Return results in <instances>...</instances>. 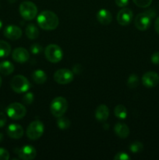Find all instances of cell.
<instances>
[{"label":"cell","instance_id":"cell-1","mask_svg":"<svg viewBox=\"0 0 159 160\" xmlns=\"http://www.w3.org/2000/svg\"><path fill=\"white\" fill-rule=\"evenodd\" d=\"M37 23L38 26L45 31H53L59 26V20L54 12L45 10L37 16Z\"/></svg>","mask_w":159,"mask_h":160},{"label":"cell","instance_id":"cell-2","mask_svg":"<svg viewBox=\"0 0 159 160\" xmlns=\"http://www.w3.org/2000/svg\"><path fill=\"white\" fill-rule=\"evenodd\" d=\"M68 109V102L64 97L59 96L55 98L50 104V111L53 117H62Z\"/></svg>","mask_w":159,"mask_h":160},{"label":"cell","instance_id":"cell-3","mask_svg":"<svg viewBox=\"0 0 159 160\" xmlns=\"http://www.w3.org/2000/svg\"><path fill=\"white\" fill-rule=\"evenodd\" d=\"M11 88L16 93H24L31 88V83L23 75H16L10 81Z\"/></svg>","mask_w":159,"mask_h":160},{"label":"cell","instance_id":"cell-4","mask_svg":"<svg viewBox=\"0 0 159 160\" xmlns=\"http://www.w3.org/2000/svg\"><path fill=\"white\" fill-rule=\"evenodd\" d=\"M19 11L24 20H32L37 17V8L36 5L32 2L26 1L23 2L20 5Z\"/></svg>","mask_w":159,"mask_h":160},{"label":"cell","instance_id":"cell-5","mask_svg":"<svg viewBox=\"0 0 159 160\" xmlns=\"http://www.w3.org/2000/svg\"><path fill=\"white\" fill-rule=\"evenodd\" d=\"M26 113V109L23 105L19 102L11 103L6 108V114L9 118L18 120L23 118Z\"/></svg>","mask_w":159,"mask_h":160},{"label":"cell","instance_id":"cell-6","mask_svg":"<svg viewBox=\"0 0 159 160\" xmlns=\"http://www.w3.org/2000/svg\"><path fill=\"white\" fill-rule=\"evenodd\" d=\"M45 126L40 120H34L31 122L26 129V136L31 140H37L40 138L44 134Z\"/></svg>","mask_w":159,"mask_h":160},{"label":"cell","instance_id":"cell-7","mask_svg":"<svg viewBox=\"0 0 159 160\" xmlns=\"http://www.w3.org/2000/svg\"><path fill=\"white\" fill-rule=\"evenodd\" d=\"M45 55L46 59L49 62L56 63V62H59L62 60L63 52H62V48L59 45L51 44L45 48Z\"/></svg>","mask_w":159,"mask_h":160},{"label":"cell","instance_id":"cell-8","mask_svg":"<svg viewBox=\"0 0 159 160\" xmlns=\"http://www.w3.org/2000/svg\"><path fill=\"white\" fill-rule=\"evenodd\" d=\"M74 78L73 72L68 69H60L54 73V80L59 84H67L71 83Z\"/></svg>","mask_w":159,"mask_h":160},{"label":"cell","instance_id":"cell-9","mask_svg":"<svg viewBox=\"0 0 159 160\" xmlns=\"http://www.w3.org/2000/svg\"><path fill=\"white\" fill-rule=\"evenodd\" d=\"M152 19L150 17V16L146 12H141L136 16L134 23L135 27L139 31H144L150 28Z\"/></svg>","mask_w":159,"mask_h":160},{"label":"cell","instance_id":"cell-10","mask_svg":"<svg viewBox=\"0 0 159 160\" xmlns=\"http://www.w3.org/2000/svg\"><path fill=\"white\" fill-rule=\"evenodd\" d=\"M15 152L19 158L23 160H32L37 156V151L32 145H24L20 148H16Z\"/></svg>","mask_w":159,"mask_h":160},{"label":"cell","instance_id":"cell-11","mask_svg":"<svg viewBox=\"0 0 159 160\" xmlns=\"http://www.w3.org/2000/svg\"><path fill=\"white\" fill-rule=\"evenodd\" d=\"M132 17H133V13L130 9L123 8L118 11L116 20L118 23L122 26H127L132 21Z\"/></svg>","mask_w":159,"mask_h":160},{"label":"cell","instance_id":"cell-12","mask_svg":"<svg viewBox=\"0 0 159 160\" xmlns=\"http://www.w3.org/2000/svg\"><path fill=\"white\" fill-rule=\"evenodd\" d=\"M142 83L146 88L156 87L159 83V75L154 71L147 72L142 77Z\"/></svg>","mask_w":159,"mask_h":160},{"label":"cell","instance_id":"cell-13","mask_svg":"<svg viewBox=\"0 0 159 160\" xmlns=\"http://www.w3.org/2000/svg\"><path fill=\"white\" fill-rule=\"evenodd\" d=\"M12 57L14 61L19 63H23L29 60L30 53L26 48H23L22 47L15 48L12 53Z\"/></svg>","mask_w":159,"mask_h":160},{"label":"cell","instance_id":"cell-14","mask_svg":"<svg viewBox=\"0 0 159 160\" xmlns=\"http://www.w3.org/2000/svg\"><path fill=\"white\" fill-rule=\"evenodd\" d=\"M4 36L9 40L15 41L20 38L22 36V30L15 25H9L3 31Z\"/></svg>","mask_w":159,"mask_h":160},{"label":"cell","instance_id":"cell-15","mask_svg":"<svg viewBox=\"0 0 159 160\" xmlns=\"http://www.w3.org/2000/svg\"><path fill=\"white\" fill-rule=\"evenodd\" d=\"M8 136L11 138L13 139H20L23 135V129L20 124L17 123H11L8 126L6 130Z\"/></svg>","mask_w":159,"mask_h":160},{"label":"cell","instance_id":"cell-16","mask_svg":"<svg viewBox=\"0 0 159 160\" xmlns=\"http://www.w3.org/2000/svg\"><path fill=\"white\" fill-rule=\"evenodd\" d=\"M109 117V109L107 106L101 104L95 110V118L98 121L104 123Z\"/></svg>","mask_w":159,"mask_h":160},{"label":"cell","instance_id":"cell-17","mask_svg":"<svg viewBox=\"0 0 159 160\" xmlns=\"http://www.w3.org/2000/svg\"><path fill=\"white\" fill-rule=\"evenodd\" d=\"M97 20L101 24L108 25L112 20V15L108 9H101L97 12Z\"/></svg>","mask_w":159,"mask_h":160},{"label":"cell","instance_id":"cell-18","mask_svg":"<svg viewBox=\"0 0 159 160\" xmlns=\"http://www.w3.org/2000/svg\"><path fill=\"white\" fill-rule=\"evenodd\" d=\"M114 131L120 138H126L129 134V127L123 123H117L114 127Z\"/></svg>","mask_w":159,"mask_h":160},{"label":"cell","instance_id":"cell-19","mask_svg":"<svg viewBox=\"0 0 159 160\" xmlns=\"http://www.w3.org/2000/svg\"><path fill=\"white\" fill-rule=\"evenodd\" d=\"M32 79L36 84H42L45 83L47 81V75L45 72L42 70H34L32 73Z\"/></svg>","mask_w":159,"mask_h":160},{"label":"cell","instance_id":"cell-20","mask_svg":"<svg viewBox=\"0 0 159 160\" xmlns=\"http://www.w3.org/2000/svg\"><path fill=\"white\" fill-rule=\"evenodd\" d=\"M14 71V66L9 61H2L0 62V73L5 76L11 74Z\"/></svg>","mask_w":159,"mask_h":160},{"label":"cell","instance_id":"cell-21","mask_svg":"<svg viewBox=\"0 0 159 160\" xmlns=\"http://www.w3.org/2000/svg\"><path fill=\"white\" fill-rule=\"evenodd\" d=\"M25 33H26V37L29 39H31V40H34V39L37 38L39 36V30L33 23H30V24L27 25Z\"/></svg>","mask_w":159,"mask_h":160},{"label":"cell","instance_id":"cell-22","mask_svg":"<svg viewBox=\"0 0 159 160\" xmlns=\"http://www.w3.org/2000/svg\"><path fill=\"white\" fill-rule=\"evenodd\" d=\"M11 52V46L8 42L0 40V58H5L9 56Z\"/></svg>","mask_w":159,"mask_h":160},{"label":"cell","instance_id":"cell-23","mask_svg":"<svg viewBox=\"0 0 159 160\" xmlns=\"http://www.w3.org/2000/svg\"><path fill=\"white\" fill-rule=\"evenodd\" d=\"M114 113L117 118L120 119V120H124L127 117V109L123 105H118L115 106V109H114Z\"/></svg>","mask_w":159,"mask_h":160},{"label":"cell","instance_id":"cell-24","mask_svg":"<svg viewBox=\"0 0 159 160\" xmlns=\"http://www.w3.org/2000/svg\"><path fill=\"white\" fill-rule=\"evenodd\" d=\"M57 125L60 130H67L70 127V121L68 118L62 116L58 118Z\"/></svg>","mask_w":159,"mask_h":160},{"label":"cell","instance_id":"cell-25","mask_svg":"<svg viewBox=\"0 0 159 160\" xmlns=\"http://www.w3.org/2000/svg\"><path fill=\"white\" fill-rule=\"evenodd\" d=\"M139 78L136 74H131L127 81V85L129 88H136L139 85Z\"/></svg>","mask_w":159,"mask_h":160},{"label":"cell","instance_id":"cell-26","mask_svg":"<svg viewBox=\"0 0 159 160\" xmlns=\"http://www.w3.org/2000/svg\"><path fill=\"white\" fill-rule=\"evenodd\" d=\"M143 144H142L141 142H138V141L132 142V143L129 145V149H130V151L133 153L140 152H141L142 150H143Z\"/></svg>","mask_w":159,"mask_h":160},{"label":"cell","instance_id":"cell-27","mask_svg":"<svg viewBox=\"0 0 159 160\" xmlns=\"http://www.w3.org/2000/svg\"><path fill=\"white\" fill-rule=\"evenodd\" d=\"M134 4L140 8H147L151 6L152 0H132Z\"/></svg>","mask_w":159,"mask_h":160},{"label":"cell","instance_id":"cell-28","mask_svg":"<svg viewBox=\"0 0 159 160\" xmlns=\"http://www.w3.org/2000/svg\"><path fill=\"white\" fill-rule=\"evenodd\" d=\"M34 95H33V93H31V92H27V93H26L23 95V98H22V101H23V102L24 103V104L31 105L32 104V102H34Z\"/></svg>","mask_w":159,"mask_h":160},{"label":"cell","instance_id":"cell-29","mask_svg":"<svg viewBox=\"0 0 159 160\" xmlns=\"http://www.w3.org/2000/svg\"><path fill=\"white\" fill-rule=\"evenodd\" d=\"M43 51V48L41 45L37 43L33 44L31 46V52L34 55H39Z\"/></svg>","mask_w":159,"mask_h":160},{"label":"cell","instance_id":"cell-30","mask_svg":"<svg viewBox=\"0 0 159 160\" xmlns=\"http://www.w3.org/2000/svg\"><path fill=\"white\" fill-rule=\"evenodd\" d=\"M115 160H128L130 159V156L126 152H118L115 154V157H114Z\"/></svg>","mask_w":159,"mask_h":160},{"label":"cell","instance_id":"cell-31","mask_svg":"<svg viewBox=\"0 0 159 160\" xmlns=\"http://www.w3.org/2000/svg\"><path fill=\"white\" fill-rule=\"evenodd\" d=\"M9 159V153L5 148L0 147V160H8Z\"/></svg>","mask_w":159,"mask_h":160},{"label":"cell","instance_id":"cell-32","mask_svg":"<svg viewBox=\"0 0 159 160\" xmlns=\"http://www.w3.org/2000/svg\"><path fill=\"white\" fill-rule=\"evenodd\" d=\"M151 62L155 65H159V52H156L151 56Z\"/></svg>","mask_w":159,"mask_h":160},{"label":"cell","instance_id":"cell-33","mask_svg":"<svg viewBox=\"0 0 159 160\" xmlns=\"http://www.w3.org/2000/svg\"><path fill=\"white\" fill-rule=\"evenodd\" d=\"M115 4L118 7H123L126 6L129 3V0H115Z\"/></svg>","mask_w":159,"mask_h":160},{"label":"cell","instance_id":"cell-34","mask_svg":"<svg viewBox=\"0 0 159 160\" xmlns=\"http://www.w3.org/2000/svg\"><path fill=\"white\" fill-rule=\"evenodd\" d=\"M6 121H7L6 116L3 112H0V128L4 127L6 125Z\"/></svg>","mask_w":159,"mask_h":160},{"label":"cell","instance_id":"cell-35","mask_svg":"<svg viewBox=\"0 0 159 160\" xmlns=\"http://www.w3.org/2000/svg\"><path fill=\"white\" fill-rule=\"evenodd\" d=\"M81 71H82V67L79 64H76L73 67V73H80Z\"/></svg>","mask_w":159,"mask_h":160},{"label":"cell","instance_id":"cell-36","mask_svg":"<svg viewBox=\"0 0 159 160\" xmlns=\"http://www.w3.org/2000/svg\"><path fill=\"white\" fill-rule=\"evenodd\" d=\"M146 12L148 14V15L150 16V17H151V19H153V18H154V17H155L156 11H155V9H148L147 11H146Z\"/></svg>","mask_w":159,"mask_h":160},{"label":"cell","instance_id":"cell-37","mask_svg":"<svg viewBox=\"0 0 159 160\" xmlns=\"http://www.w3.org/2000/svg\"><path fill=\"white\" fill-rule=\"evenodd\" d=\"M154 29H155L156 32L159 34V17L155 20V23H154Z\"/></svg>","mask_w":159,"mask_h":160},{"label":"cell","instance_id":"cell-38","mask_svg":"<svg viewBox=\"0 0 159 160\" xmlns=\"http://www.w3.org/2000/svg\"><path fill=\"white\" fill-rule=\"evenodd\" d=\"M3 138H4V136H3V134H2V133H0V142H2Z\"/></svg>","mask_w":159,"mask_h":160},{"label":"cell","instance_id":"cell-39","mask_svg":"<svg viewBox=\"0 0 159 160\" xmlns=\"http://www.w3.org/2000/svg\"><path fill=\"white\" fill-rule=\"evenodd\" d=\"M2 28V20H0V29H1Z\"/></svg>","mask_w":159,"mask_h":160},{"label":"cell","instance_id":"cell-40","mask_svg":"<svg viewBox=\"0 0 159 160\" xmlns=\"http://www.w3.org/2000/svg\"><path fill=\"white\" fill-rule=\"evenodd\" d=\"M2 78H1V77H0V88H1V85H2Z\"/></svg>","mask_w":159,"mask_h":160},{"label":"cell","instance_id":"cell-41","mask_svg":"<svg viewBox=\"0 0 159 160\" xmlns=\"http://www.w3.org/2000/svg\"><path fill=\"white\" fill-rule=\"evenodd\" d=\"M16 0H9V2H14Z\"/></svg>","mask_w":159,"mask_h":160}]
</instances>
